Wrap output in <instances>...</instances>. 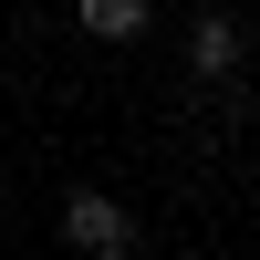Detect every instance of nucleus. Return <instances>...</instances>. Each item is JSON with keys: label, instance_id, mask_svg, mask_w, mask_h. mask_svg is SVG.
<instances>
[{"label": "nucleus", "instance_id": "7ed1b4c3", "mask_svg": "<svg viewBox=\"0 0 260 260\" xmlns=\"http://www.w3.org/2000/svg\"><path fill=\"white\" fill-rule=\"evenodd\" d=\"M73 21H83L94 42H136L146 21H156V0H73Z\"/></svg>", "mask_w": 260, "mask_h": 260}, {"label": "nucleus", "instance_id": "f03ea898", "mask_svg": "<svg viewBox=\"0 0 260 260\" xmlns=\"http://www.w3.org/2000/svg\"><path fill=\"white\" fill-rule=\"evenodd\" d=\"M187 73H198V83L240 73V21H229V11H198V31H187Z\"/></svg>", "mask_w": 260, "mask_h": 260}, {"label": "nucleus", "instance_id": "f257e3e1", "mask_svg": "<svg viewBox=\"0 0 260 260\" xmlns=\"http://www.w3.org/2000/svg\"><path fill=\"white\" fill-rule=\"evenodd\" d=\"M62 240L94 250V260H125V250H136V208L104 198V187H73V198H62Z\"/></svg>", "mask_w": 260, "mask_h": 260}]
</instances>
